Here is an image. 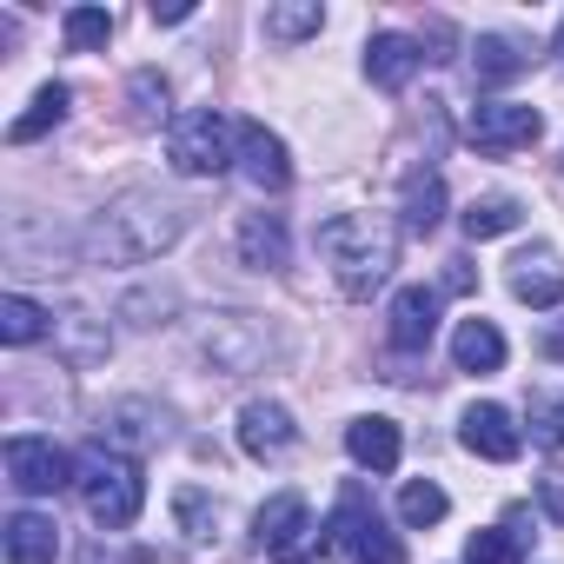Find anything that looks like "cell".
I'll return each mask as SVG.
<instances>
[{
    "label": "cell",
    "instance_id": "6da1fadb",
    "mask_svg": "<svg viewBox=\"0 0 564 564\" xmlns=\"http://www.w3.org/2000/svg\"><path fill=\"white\" fill-rule=\"evenodd\" d=\"M186 232V206L180 199H160L153 186H133L120 199H107L87 226V259L100 265H147L160 259L173 239Z\"/></svg>",
    "mask_w": 564,
    "mask_h": 564
},
{
    "label": "cell",
    "instance_id": "7a4b0ae2",
    "mask_svg": "<svg viewBox=\"0 0 564 564\" xmlns=\"http://www.w3.org/2000/svg\"><path fill=\"white\" fill-rule=\"evenodd\" d=\"M319 252H326L346 300H372L399 265V232L379 213H339V219L319 226Z\"/></svg>",
    "mask_w": 564,
    "mask_h": 564
},
{
    "label": "cell",
    "instance_id": "3957f363",
    "mask_svg": "<svg viewBox=\"0 0 564 564\" xmlns=\"http://www.w3.org/2000/svg\"><path fill=\"white\" fill-rule=\"evenodd\" d=\"M80 498H87V518H94L100 531H127V524L140 518V505H147L140 465L120 458V452H107V445H94V452L80 458Z\"/></svg>",
    "mask_w": 564,
    "mask_h": 564
},
{
    "label": "cell",
    "instance_id": "277c9868",
    "mask_svg": "<svg viewBox=\"0 0 564 564\" xmlns=\"http://www.w3.org/2000/svg\"><path fill=\"white\" fill-rule=\"evenodd\" d=\"M239 127L219 113V107H199V113H180L173 120V133H166V160H173V173H186V180H219L239 153Z\"/></svg>",
    "mask_w": 564,
    "mask_h": 564
},
{
    "label": "cell",
    "instance_id": "5b68a950",
    "mask_svg": "<svg viewBox=\"0 0 564 564\" xmlns=\"http://www.w3.org/2000/svg\"><path fill=\"white\" fill-rule=\"evenodd\" d=\"M252 544H259L272 564H306V557L319 551L313 505H306L300 491H279V498H265V505H259V518H252Z\"/></svg>",
    "mask_w": 564,
    "mask_h": 564
},
{
    "label": "cell",
    "instance_id": "8992f818",
    "mask_svg": "<svg viewBox=\"0 0 564 564\" xmlns=\"http://www.w3.org/2000/svg\"><path fill=\"white\" fill-rule=\"evenodd\" d=\"M8 478H14V491H28V498H54V491L80 485V465H74L54 438L14 432V438H8Z\"/></svg>",
    "mask_w": 564,
    "mask_h": 564
},
{
    "label": "cell",
    "instance_id": "52a82bcc",
    "mask_svg": "<svg viewBox=\"0 0 564 564\" xmlns=\"http://www.w3.org/2000/svg\"><path fill=\"white\" fill-rule=\"evenodd\" d=\"M199 352L213 359V372L239 379V372H259V366H265V352H272V333H265L252 313H226V319L199 326Z\"/></svg>",
    "mask_w": 564,
    "mask_h": 564
},
{
    "label": "cell",
    "instance_id": "ba28073f",
    "mask_svg": "<svg viewBox=\"0 0 564 564\" xmlns=\"http://www.w3.org/2000/svg\"><path fill=\"white\" fill-rule=\"evenodd\" d=\"M544 133V120L518 100H478L471 120H465V140L485 153V160H505V153H524L531 140Z\"/></svg>",
    "mask_w": 564,
    "mask_h": 564
},
{
    "label": "cell",
    "instance_id": "9c48e42d",
    "mask_svg": "<svg viewBox=\"0 0 564 564\" xmlns=\"http://www.w3.org/2000/svg\"><path fill=\"white\" fill-rule=\"evenodd\" d=\"M239 166L259 193H286L293 186V153L265 120H239Z\"/></svg>",
    "mask_w": 564,
    "mask_h": 564
},
{
    "label": "cell",
    "instance_id": "30bf717a",
    "mask_svg": "<svg viewBox=\"0 0 564 564\" xmlns=\"http://www.w3.org/2000/svg\"><path fill=\"white\" fill-rule=\"evenodd\" d=\"M100 445L120 452V458H140V452L166 445V412L147 405V399H120V405L107 412V425H100Z\"/></svg>",
    "mask_w": 564,
    "mask_h": 564
},
{
    "label": "cell",
    "instance_id": "8fae6325",
    "mask_svg": "<svg viewBox=\"0 0 564 564\" xmlns=\"http://www.w3.org/2000/svg\"><path fill=\"white\" fill-rule=\"evenodd\" d=\"M458 438H465V452H478V458H491V465H511V458L524 452V432H518V419H511L505 405H471V412L458 419Z\"/></svg>",
    "mask_w": 564,
    "mask_h": 564
},
{
    "label": "cell",
    "instance_id": "7c38bea8",
    "mask_svg": "<svg viewBox=\"0 0 564 564\" xmlns=\"http://www.w3.org/2000/svg\"><path fill=\"white\" fill-rule=\"evenodd\" d=\"M239 445H246V458H286V452L300 445V425H293L286 405L252 399V405L239 412Z\"/></svg>",
    "mask_w": 564,
    "mask_h": 564
},
{
    "label": "cell",
    "instance_id": "4fadbf2b",
    "mask_svg": "<svg viewBox=\"0 0 564 564\" xmlns=\"http://www.w3.org/2000/svg\"><path fill=\"white\" fill-rule=\"evenodd\" d=\"M386 339H392L399 352H425V346L438 339V293H432V286H405V293L392 300Z\"/></svg>",
    "mask_w": 564,
    "mask_h": 564
},
{
    "label": "cell",
    "instance_id": "5bb4252c",
    "mask_svg": "<svg viewBox=\"0 0 564 564\" xmlns=\"http://www.w3.org/2000/svg\"><path fill=\"white\" fill-rule=\"evenodd\" d=\"M511 300H524L531 313L564 306V265H557V252L531 246V252H518V259H511Z\"/></svg>",
    "mask_w": 564,
    "mask_h": 564
},
{
    "label": "cell",
    "instance_id": "9a60e30c",
    "mask_svg": "<svg viewBox=\"0 0 564 564\" xmlns=\"http://www.w3.org/2000/svg\"><path fill=\"white\" fill-rule=\"evenodd\" d=\"M425 61H432V54H425V41H412V34H372V41H366V74H372V87H386V94H399Z\"/></svg>",
    "mask_w": 564,
    "mask_h": 564
},
{
    "label": "cell",
    "instance_id": "2e32d148",
    "mask_svg": "<svg viewBox=\"0 0 564 564\" xmlns=\"http://www.w3.org/2000/svg\"><path fill=\"white\" fill-rule=\"evenodd\" d=\"M54 352H61L74 372H87V366H107L113 333H107V319H94V313H67V319H54Z\"/></svg>",
    "mask_w": 564,
    "mask_h": 564
},
{
    "label": "cell",
    "instance_id": "e0dca14e",
    "mask_svg": "<svg viewBox=\"0 0 564 564\" xmlns=\"http://www.w3.org/2000/svg\"><path fill=\"white\" fill-rule=\"evenodd\" d=\"M286 213H246L239 219V259L252 265V272H279L286 265Z\"/></svg>",
    "mask_w": 564,
    "mask_h": 564
},
{
    "label": "cell",
    "instance_id": "ac0fdd59",
    "mask_svg": "<svg viewBox=\"0 0 564 564\" xmlns=\"http://www.w3.org/2000/svg\"><path fill=\"white\" fill-rule=\"evenodd\" d=\"M61 557V524L41 511H14L8 518V564H54Z\"/></svg>",
    "mask_w": 564,
    "mask_h": 564
},
{
    "label": "cell",
    "instance_id": "d6986e66",
    "mask_svg": "<svg viewBox=\"0 0 564 564\" xmlns=\"http://www.w3.org/2000/svg\"><path fill=\"white\" fill-rule=\"evenodd\" d=\"M346 452H352L366 471H392L399 452H405V438H399L392 419H352V425H346Z\"/></svg>",
    "mask_w": 564,
    "mask_h": 564
},
{
    "label": "cell",
    "instance_id": "ffe728a7",
    "mask_svg": "<svg viewBox=\"0 0 564 564\" xmlns=\"http://www.w3.org/2000/svg\"><path fill=\"white\" fill-rule=\"evenodd\" d=\"M524 67H531L524 41H511V34H478V47H471V74H478V87H505V80H518Z\"/></svg>",
    "mask_w": 564,
    "mask_h": 564
},
{
    "label": "cell",
    "instance_id": "44dd1931",
    "mask_svg": "<svg viewBox=\"0 0 564 564\" xmlns=\"http://www.w3.org/2000/svg\"><path fill=\"white\" fill-rule=\"evenodd\" d=\"M399 213H405V232H432L438 219H445V180L432 173V166H419V173H405V193H399Z\"/></svg>",
    "mask_w": 564,
    "mask_h": 564
},
{
    "label": "cell",
    "instance_id": "7402d4cb",
    "mask_svg": "<svg viewBox=\"0 0 564 564\" xmlns=\"http://www.w3.org/2000/svg\"><path fill=\"white\" fill-rule=\"evenodd\" d=\"M452 359H458V372H498L505 366V333L491 326V319H465L458 333H452Z\"/></svg>",
    "mask_w": 564,
    "mask_h": 564
},
{
    "label": "cell",
    "instance_id": "603a6c76",
    "mask_svg": "<svg viewBox=\"0 0 564 564\" xmlns=\"http://www.w3.org/2000/svg\"><path fill=\"white\" fill-rule=\"evenodd\" d=\"M67 100H74V94H67L61 80H47V87H41V94L28 100V113H21V120L8 127V140H14V147H28V140H41L47 127H61V120H67Z\"/></svg>",
    "mask_w": 564,
    "mask_h": 564
},
{
    "label": "cell",
    "instance_id": "cb8c5ba5",
    "mask_svg": "<svg viewBox=\"0 0 564 564\" xmlns=\"http://www.w3.org/2000/svg\"><path fill=\"white\" fill-rule=\"evenodd\" d=\"M518 219H524V206H518L511 193H485V199H471V206L458 213L465 239H498V232H511Z\"/></svg>",
    "mask_w": 564,
    "mask_h": 564
},
{
    "label": "cell",
    "instance_id": "d4e9b609",
    "mask_svg": "<svg viewBox=\"0 0 564 564\" xmlns=\"http://www.w3.org/2000/svg\"><path fill=\"white\" fill-rule=\"evenodd\" d=\"M465 564H524V531H518V518H511V524H491V531H471Z\"/></svg>",
    "mask_w": 564,
    "mask_h": 564
},
{
    "label": "cell",
    "instance_id": "484cf974",
    "mask_svg": "<svg viewBox=\"0 0 564 564\" xmlns=\"http://www.w3.org/2000/svg\"><path fill=\"white\" fill-rule=\"evenodd\" d=\"M0 339H8V346H34V339H47V313H41L28 293H8V300H0Z\"/></svg>",
    "mask_w": 564,
    "mask_h": 564
},
{
    "label": "cell",
    "instance_id": "4316f807",
    "mask_svg": "<svg viewBox=\"0 0 564 564\" xmlns=\"http://www.w3.org/2000/svg\"><path fill=\"white\" fill-rule=\"evenodd\" d=\"M445 511H452V498H445V491H438L432 478H412V485L399 491V518H405L412 531H425V524H438Z\"/></svg>",
    "mask_w": 564,
    "mask_h": 564
},
{
    "label": "cell",
    "instance_id": "83f0119b",
    "mask_svg": "<svg viewBox=\"0 0 564 564\" xmlns=\"http://www.w3.org/2000/svg\"><path fill=\"white\" fill-rule=\"evenodd\" d=\"M326 28V8L319 0H306V8H265V34L272 41H306V34H319Z\"/></svg>",
    "mask_w": 564,
    "mask_h": 564
},
{
    "label": "cell",
    "instance_id": "f1b7e54d",
    "mask_svg": "<svg viewBox=\"0 0 564 564\" xmlns=\"http://www.w3.org/2000/svg\"><path fill=\"white\" fill-rule=\"evenodd\" d=\"M113 41V14L107 8H74L67 14V47L74 54H94V47H107Z\"/></svg>",
    "mask_w": 564,
    "mask_h": 564
},
{
    "label": "cell",
    "instance_id": "f546056e",
    "mask_svg": "<svg viewBox=\"0 0 564 564\" xmlns=\"http://www.w3.org/2000/svg\"><path fill=\"white\" fill-rule=\"evenodd\" d=\"M166 100H173V87H166L153 67H147V74H133V120H147V127H153V120H166V113H173Z\"/></svg>",
    "mask_w": 564,
    "mask_h": 564
},
{
    "label": "cell",
    "instance_id": "4dcf8cb0",
    "mask_svg": "<svg viewBox=\"0 0 564 564\" xmlns=\"http://www.w3.org/2000/svg\"><path fill=\"white\" fill-rule=\"evenodd\" d=\"M173 511H180V524H186V538H213V505H206V491H193V485H180L173 491Z\"/></svg>",
    "mask_w": 564,
    "mask_h": 564
},
{
    "label": "cell",
    "instance_id": "1f68e13d",
    "mask_svg": "<svg viewBox=\"0 0 564 564\" xmlns=\"http://www.w3.org/2000/svg\"><path fill=\"white\" fill-rule=\"evenodd\" d=\"M352 564H405V544H399L386 524H372V531H366V544L352 551Z\"/></svg>",
    "mask_w": 564,
    "mask_h": 564
},
{
    "label": "cell",
    "instance_id": "d6a6232c",
    "mask_svg": "<svg viewBox=\"0 0 564 564\" xmlns=\"http://www.w3.org/2000/svg\"><path fill=\"white\" fill-rule=\"evenodd\" d=\"M538 505H544V518L564 524V471H544V478H538Z\"/></svg>",
    "mask_w": 564,
    "mask_h": 564
},
{
    "label": "cell",
    "instance_id": "836d02e7",
    "mask_svg": "<svg viewBox=\"0 0 564 564\" xmlns=\"http://www.w3.org/2000/svg\"><path fill=\"white\" fill-rule=\"evenodd\" d=\"M538 438H544V445H564V399H557L551 412H538Z\"/></svg>",
    "mask_w": 564,
    "mask_h": 564
},
{
    "label": "cell",
    "instance_id": "e575fe53",
    "mask_svg": "<svg viewBox=\"0 0 564 564\" xmlns=\"http://www.w3.org/2000/svg\"><path fill=\"white\" fill-rule=\"evenodd\" d=\"M478 279H471V265L465 259H445V293H471Z\"/></svg>",
    "mask_w": 564,
    "mask_h": 564
},
{
    "label": "cell",
    "instance_id": "d590c367",
    "mask_svg": "<svg viewBox=\"0 0 564 564\" xmlns=\"http://www.w3.org/2000/svg\"><path fill=\"white\" fill-rule=\"evenodd\" d=\"M557 54H564V28H557Z\"/></svg>",
    "mask_w": 564,
    "mask_h": 564
}]
</instances>
